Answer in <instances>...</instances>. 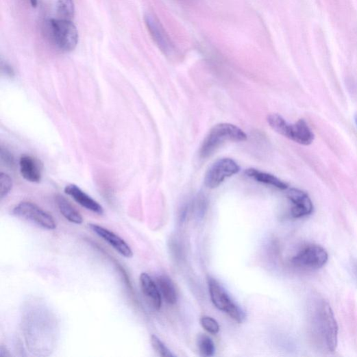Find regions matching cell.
I'll use <instances>...</instances> for the list:
<instances>
[{
    "instance_id": "4",
    "label": "cell",
    "mask_w": 357,
    "mask_h": 357,
    "mask_svg": "<svg viewBox=\"0 0 357 357\" xmlns=\"http://www.w3.org/2000/svg\"><path fill=\"white\" fill-rule=\"evenodd\" d=\"M144 21L152 40L158 49L167 57L175 56L177 53V48L161 21L151 13H146Z\"/></svg>"
},
{
    "instance_id": "13",
    "label": "cell",
    "mask_w": 357,
    "mask_h": 357,
    "mask_svg": "<svg viewBox=\"0 0 357 357\" xmlns=\"http://www.w3.org/2000/svg\"><path fill=\"white\" fill-rule=\"evenodd\" d=\"M140 283L143 295L152 307L160 310L162 305V296L160 288L147 273H142L140 276Z\"/></svg>"
},
{
    "instance_id": "29",
    "label": "cell",
    "mask_w": 357,
    "mask_h": 357,
    "mask_svg": "<svg viewBox=\"0 0 357 357\" xmlns=\"http://www.w3.org/2000/svg\"><path fill=\"white\" fill-rule=\"evenodd\" d=\"M354 121H355V123H356V127H357V114L355 115Z\"/></svg>"
},
{
    "instance_id": "17",
    "label": "cell",
    "mask_w": 357,
    "mask_h": 357,
    "mask_svg": "<svg viewBox=\"0 0 357 357\" xmlns=\"http://www.w3.org/2000/svg\"><path fill=\"white\" fill-rule=\"evenodd\" d=\"M157 286L166 301L169 304H175L177 301V294L173 282L165 275L157 277Z\"/></svg>"
},
{
    "instance_id": "24",
    "label": "cell",
    "mask_w": 357,
    "mask_h": 357,
    "mask_svg": "<svg viewBox=\"0 0 357 357\" xmlns=\"http://www.w3.org/2000/svg\"><path fill=\"white\" fill-rule=\"evenodd\" d=\"M1 69L2 72L8 76L13 77L15 75V72L13 67L10 65L9 62L4 60L3 58L1 60Z\"/></svg>"
},
{
    "instance_id": "18",
    "label": "cell",
    "mask_w": 357,
    "mask_h": 357,
    "mask_svg": "<svg viewBox=\"0 0 357 357\" xmlns=\"http://www.w3.org/2000/svg\"><path fill=\"white\" fill-rule=\"evenodd\" d=\"M56 7L59 19L72 21L75 15L73 0H57Z\"/></svg>"
},
{
    "instance_id": "22",
    "label": "cell",
    "mask_w": 357,
    "mask_h": 357,
    "mask_svg": "<svg viewBox=\"0 0 357 357\" xmlns=\"http://www.w3.org/2000/svg\"><path fill=\"white\" fill-rule=\"evenodd\" d=\"M202 327L210 334H217L219 332L220 327L217 321L210 316H204L201 319Z\"/></svg>"
},
{
    "instance_id": "28",
    "label": "cell",
    "mask_w": 357,
    "mask_h": 357,
    "mask_svg": "<svg viewBox=\"0 0 357 357\" xmlns=\"http://www.w3.org/2000/svg\"><path fill=\"white\" fill-rule=\"evenodd\" d=\"M354 274H355V276H356V281H357V262L355 263V264L354 266Z\"/></svg>"
},
{
    "instance_id": "12",
    "label": "cell",
    "mask_w": 357,
    "mask_h": 357,
    "mask_svg": "<svg viewBox=\"0 0 357 357\" xmlns=\"http://www.w3.org/2000/svg\"><path fill=\"white\" fill-rule=\"evenodd\" d=\"M64 191L83 208L99 215L103 214L102 206L77 186L75 184L68 185Z\"/></svg>"
},
{
    "instance_id": "25",
    "label": "cell",
    "mask_w": 357,
    "mask_h": 357,
    "mask_svg": "<svg viewBox=\"0 0 357 357\" xmlns=\"http://www.w3.org/2000/svg\"><path fill=\"white\" fill-rule=\"evenodd\" d=\"M178 3L184 5H193L197 2V0H177Z\"/></svg>"
},
{
    "instance_id": "26",
    "label": "cell",
    "mask_w": 357,
    "mask_h": 357,
    "mask_svg": "<svg viewBox=\"0 0 357 357\" xmlns=\"http://www.w3.org/2000/svg\"><path fill=\"white\" fill-rule=\"evenodd\" d=\"M0 356H10V354L9 353V352H7V348L4 347L3 346H1V347H0Z\"/></svg>"
},
{
    "instance_id": "3",
    "label": "cell",
    "mask_w": 357,
    "mask_h": 357,
    "mask_svg": "<svg viewBox=\"0 0 357 357\" xmlns=\"http://www.w3.org/2000/svg\"><path fill=\"white\" fill-rule=\"evenodd\" d=\"M47 26L51 41L60 51L71 52L76 48L79 34L72 21L52 19L48 21Z\"/></svg>"
},
{
    "instance_id": "2",
    "label": "cell",
    "mask_w": 357,
    "mask_h": 357,
    "mask_svg": "<svg viewBox=\"0 0 357 357\" xmlns=\"http://www.w3.org/2000/svg\"><path fill=\"white\" fill-rule=\"evenodd\" d=\"M247 140V134L239 127L227 123L219 124L210 130L205 138L200 149V156L202 158H208L225 142H244Z\"/></svg>"
},
{
    "instance_id": "14",
    "label": "cell",
    "mask_w": 357,
    "mask_h": 357,
    "mask_svg": "<svg viewBox=\"0 0 357 357\" xmlns=\"http://www.w3.org/2000/svg\"><path fill=\"white\" fill-rule=\"evenodd\" d=\"M56 202L60 213L66 220L75 224H82L84 222L81 213L64 197L58 195L56 197Z\"/></svg>"
},
{
    "instance_id": "23",
    "label": "cell",
    "mask_w": 357,
    "mask_h": 357,
    "mask_svg": "<svg viewBox=\"0 0 357 357\" xmlns=\"http://www.w3.org/2000/svg\"><path fill=\"white\" fill-rule=\"evenodd\" d=\"M1 160L3 163L10 168H12L14 165V158L13 154L8 149L1 147Z\"/></svg>"
},
{
    "instance_id": "5",
    "label": "cell",
    "mask_w": 357,
    "mask_h": 357,
    "mask_svg": "<svg viewBox=\"0 0 357 357\" xmlns=\"http://www.w3.org/2000/svg\"><path fill=\"white\" fill-rule=\"evenodd\" d=\"M210 298L214 305L227 313L238 323H243L246 319L245 312L230 298L225 291L214 279L208 280Z\"/></svg>"
},
{
    "instance_id": "9",
    "label": "cell",
    "mask_w": 357,
    "mask_h": 357,
    "mask_svg": "<svg viewBox=\"0 0 357 357\" xmlns=\"http://www.w3.org/2000/svg\"><path fill=\"white\" fill-rule=\"evenodd\" d=\"M287 197L293 204L291 213L295 219L308 217L313 212V204L308 194L296 188H288Z\"/></svg>"
},
{
    "instance_id": "21",
    "label": "cell",
    "mask_w": 357,
    "mask_h": 357,
    "mask_svg": "<svg viewBox=\"0 0 357 357\" xmlns=\"http://www.w3.org/2000/svg\"><path fill=\"white\" fill-rule=\"evenodd\" d=\"M13 186L12 179L6 173L0 174V197L3 199L11 191Z\"/></svg>"
},
{
    "instance_id": "10",
    "label": "cell",
    "mask_w": 357,
    "mask_h": 357,
    "mask_svg": "<svg viewBox=\"0 0 357 357\" xmlns=\"http://www.w3.org/2000/svg\"><path fill=\"white\" fill-rule=\"evenodd\" d=\"M90 229L123 256L130 258L134 254L129 245L121 236L97 224H90Z\"/></svg>"
},
{
    "instance_id": "8",
    "label": "cell",
    "mask_w": 357,
    "mask_h": 357,
    "mask_svg": "<svg viewBox=\"0 0 357 357\" xmlns=\"http://www.w3.org/2000/svg\"><path fill=\"white\" fill-rule=\"evenodd\" d=\"M241 167L232 158H224L214 162L205 177V184L209 188L219 186L225 179L236 175Z\"/></svg>"
},
{
    "instance_id": "1",
    "label": "cell",
    "mask_w": 357,
    "mask_h": 357,
    "mask_svg": "<svg viewBox=\"0 0 357 357\" xmlns=\"http://www.w3.org/2000/svg\"><path fill=\"white\" fill-rule=\"evenodd\" d=\"M308 332L312 347L330 354L336 351L338 327L333 310L327 300L319 295L310 298L308 307Z\"/></svg>"
},
{
    "instance_id": "11",
    "label": "cell",
    "mask_w": 357,
    "mask_h": 357,
    "mask_svg": "<svg viewBox=\"0 0 357 357\" xmlns=\"http://www.w3.org/2000/svg\"><path fill=\"white\" fill-rule=\"evenodd\" d=\"M22 177L28 182H40L42 178L43 166L37 158L29 155H23L19 162Z\"/></svg>"
},
{
    "instance_id": "6",
    "label": "cell",
    "mask_w": 357,
    "mask_h": 357,
    "mask_svg": "<svg viewBox=\"0 0 357 357\" xmlns=\"http://www.w3.org/2000/svg\"><path fill=\"white\" fill-rule=\"evenodd\" d=\"M328 251L319 245H309L302 249L291 262L297 267L315 270L323 267L328 262Z\"/></svg>"
},
{
    "instance_id": "19",
    "label": "cell",
    "mask_w": 357,
    "mask_h": 357,
    "mask_svg": "<svg viewBox=\"0 0 357 357\" xmlns=\"http://www.w3.org/2000/svg\"><path fill=\"white\" fill-rule=\"evenodd\" d=\"M197 345L203 356H212L215 353V345L212 339L207 335L202 334L198 337Z\"/></svg>"
},
{
    "instance_id": "27",
    "label": "cell",
    "mask_w": 357,
    "mask_h": 357,
    "mask_svg": "<svg viewBox=\"0 0 357 357\" xmlns=\"http://www.w3.org/2000/svg\"><path fill=\"white\" fill-rule=\"evenodd\" d=\"M29 3L33 8H36L38 5V0H29Z\"/></svg>"
},
{
    "instance_id": "7",
    "label": "cell",
    "mask_w": 357,
    "mask_h": 357,
    "mask_svg": "<svg viewBox=\"0 0 357 357\" xmlns=\"http://www.w3.org/2000/svg\"><path fill=\"white\" fill-rule=\"evenodd\" d=\"M13 214L47 230H52L57 227L56 223L51 214L30 202L19 204L14 209Z\"/></svg>"
},
{
    "instance_id": "15",
    "label": "cell",
    "mask_w": 357,
    "mask_h": 357,
    "mask_svg": "<svg viewBox=\"0 0 357 357\" xmlns=\"http://www.w3.org/2000/svg\"><path fill=\"white\" fill-rule=\"evenodd\" d=\"M245 175L258 182L273 186L280 190H287L288 188V185L279 178L254 169L246 170Z\"/></svg>"
},
{
    "instance_id": "16",
    "label": "cell",
    "mask_w": 357,
    "mask_h": 357,
    "mask_svg": "<svg viewBox=\"0 0 357 357\" xmlns=\"http://www.w3.org/2000/svg\"><path fill=\"white\" fill-rule=\"evenodd\" d=\"M269 126L276 133L292 140L294 125L289 124L285 119L279 114H271L267 117Z\"/></svg>"
},
{
    "instance_id": "20",
    "label": "cell",
    "mask_w": 357,
    "mask_h": 357,
    "mask_svg": "<svg viewBox=\"0 0 357 357\" xmlns=\"http://www.w3.org/2000/svg\"><path fill=\"white\" fill-rule=\"evenodd\" d=\"M151 343L153 349L160 356L164 357H173L174 355L167 347L164 343L158 338L156 336L152 335L151 336Z\"/></svg>"
}]
</instances>
